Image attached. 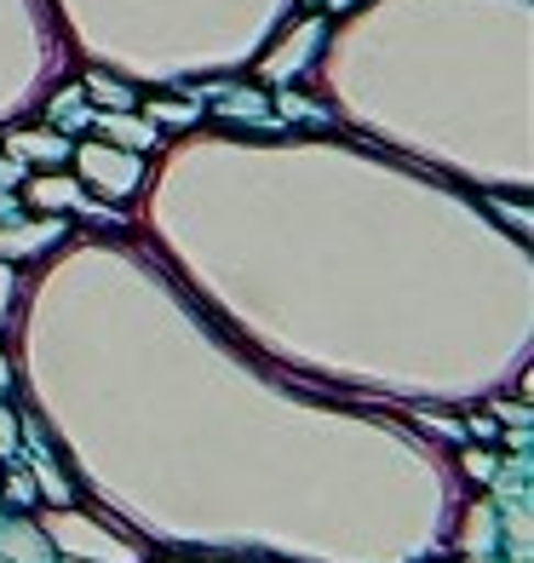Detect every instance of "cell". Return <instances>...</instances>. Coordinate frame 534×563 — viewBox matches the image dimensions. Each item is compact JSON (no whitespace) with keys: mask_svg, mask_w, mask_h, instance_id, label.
<instances>
[{"mask_svg":"<svg viewBox=\"0 0 534 563\" xmlns=\"http://www.w3.org/2000/svg\"><path fill=\"white\" fill-rule=\"evenodd\" d=\"M12 391V368H7V356H0V397Z\"/></svg>","mask_w":534,"mask_h":563,"instance_id":"ac0fdd59","label":"cell"},{"mask_svg":"<svg viewBox=\"0 0 534 563\" xmlns=\"http://www.w3.org/2000/svg\"><path fill=\"white\" fill-rule=\"evenodd\" d=\"M75 150H69V139L58 133V126H30V133H12V162H46V167H58V162H69Z\"/></svg>","mask_w":534,"mask_h":563,"instance_id":"5b68a950","label":"cell"},{"mask_svg":"<svg viewBox=\"0 0 534 563\" xmlns=\"http://www.w3.org/2000/svg\"><path fill=\"white\" fill-rule=\"evenodd\" d=\"M7 299H12V271H7V260H0V317H7Z\"/></svg>","mask_w":534,"mask_h":563,"instance_id":"e0dca14e","label":"cell"},{"mask_svg":"<svg viewBox=\"0 0 534 563\" xmlns=\"http://www.w3.org/2000/svg\"><path fill=\"white\" fill-rule=\"evenodd\" d=\"M81 173L92 178V190L98 196H133L138 185H144V162H138V150H121V144H87L81 156Z\"/></svg>","mask_w":534,"mask_h":563,"instance_id":"6da1fadb","label":"cell"},{"mask_svg":"<svg viewBox=\"0 0 534 563\" xmlns=\"http://www.w3.org/2000/svg\"><path fill=\"white\" fill-rule=\"evenodd\" d=\"M81 92L92 98V104H104V110H138V92H133V87H121L115 75H98V69L87 75V87H81Z\"/></svg>","mask_w":534,"mask_h":563,"instance_id":"52a82bcc","label":"cell"},{"mask_svg":"<svg viewBox=\"0 0 534 563\" xmlns=\"http://www.w3.org/2000/svg\"><path fill=\"white\" fill-rule=\"evenodd\" d=\"M466 472H471L477 483H489V477H494V460H489V454L477 449V454H466Z\"/></svg>","mask_w":534,"mask_h":563,"instance_id":"4fadbf2b","label":"cell"},{"mask_svg":"<svg viewBox=\"0 0 534 563\" xmlns=\"http://www.w3.org/2000/svg\"><path fill=\"white\" fill-rule=\"evenodd\" d=\"M64 219H35V224H7L0 230V260H18V253H41V247H58L64 242Z\"/></svg>","mask_w":534,"mask_h":563,"instance_id":"3957f363","label":"cell"},{"mask_svg":"<svg viewBox=\"0 0 534 563\" xmlns=\"http://www.w3.org/2000/svg\"><path fill=\"white\" fill-rule=\"evenodd\" d=\"M7 489H12V500H18V506H30V495H35V489H30V477H12Z\"/></svg>","mask_w":534,"mask_h":563,"instance_id":"9a60e30c","label":"cell"},{"mask_svg":"<svg viewBox=\"0 0 534 563\" xmlns=\"http://www.w3.org/2000/svg\"><path fill=\"white\" fill-rule=\"evenodd\" d=\"M327 41V23L322 18H311V23H299V30L282 41V46H276V53L259 64V75H265V81H288V75H299L304 64H311L316 58V46Z\"/></svg>","mask_w":534,"mask_h":563,"instance_id":"7a4b0ae2","label":"cell"},{"mask_svg":"<svg viewBox=\"0 0 534 563\" xmlns=\"http://www.w3.org/2000/svg\"><path fill=\"white\" fill-rule=\"evenodd\" d=\"M12 454H18V426L7 415V402H0V460H12Z\"/></svg>","mask_w":534,"mask_h":563,"instance_id":"7c38bea8","label":"cell"},{"mask_svg":"<svg viewBox=\"0 0 534 563\" xmlns=\"http://www.w3.org/2000/svg\"><path fill=\"white\" fill-rule=\"evenodd\" d=\"M30 201L35 208H46V213H58V208H75V213H98V219H115V213H104L92 196H81V185H69V178H35L30 185Z\"/></svg>","mask_w":534,"mask_h":563,"instance_id":"277c9868","label":"cell"},{"mask_svg":"<svg viewBox=\"0 0 534 563\" xmlns=\"http://www.w3.org/2000/svg\"><path fill=\"white\" fill-rule=\"evenodd\" d=\"M12 185H18V162H0V196H12Z\"/></svg>","mask_w":534,"mask_h":563,"instance_id":"2e32d148","label":"cell"},{"mask_svg":"<svg viewBox=\"0 0 534 563\" xmlns=\"http://www.w3.org/2000/svg\"><path fill=\"white\" fill-rule=\"evenodd\" d=\"M282 110H288V115H304V121H327L322 104H299V98H282Z\"/></svg>","mask_w":534,"mask_h":563,"instance_id":"5bb4252c","label":"cell"},{"mask_svg":"<svg viewBox=\"0 0 534 563\" xmlns=\"http://www.w3.org/2000/svg\"><path fill=\"white\" fill-rule=\"evenodd\" d=\"M81 98H87V92H58V110H53V126H58V133H64V126H81V121H87Z\"/></svg>","mask_w":534,"mask_h":563,"instance_id":"30bf717a","label":"cell"},{"mask_svg":"<svg viewBox=\"0 0 534 563\" xmlns=\"http://www.w3.org/2000/svg\"><path fill=\"white\" fill-rule=\"evenodd\" d=\"M35 477H41V483H46V489H53V500H58V506H64V500H69V483H64V477H58V466H53V460H46V454H41V460H35Z\"/></svg>","mask_w":534,"mask_h":563,"instance_id":"8fae6325","label":"cell"},{"mask_svg":"<svg viewBox=\"0 0 534 563\" xmlns=\"http://www.w3.org/2000/svg\"><path fill=\"white\" fill-rule=\"evenodd\" d=\"M98 133L104 139H115L121 150H156V121H144V115H133V110H104L98 115Z\"/></svg>","mask_w":534,"mask_h":563,"instance_id":"8992f818","label":"cell"},{"mask_svg":"<svg viewBox=\"0 0 534 563\" xmlns=\"http://www.w3.org/2000/svg\"><path fill=\"white\" fill-rule=\"evenodd\" d=\"M489 541H494V511L477 506L471 511V534H466V547H471L466 558H489Z\"/></svg>","mask_w":534,"mask_h":563,"instance_id":"ba28073f","label":"cell"},{"mask_svg":"<svg viewBox=\"0 0 534 563\" xmlns=\"http://www.w3.org/2000/svg\"><path fill=\"white\" fill-rule=\"evenodd\" d=\"M144 121H178V126H190L196 121V104H167V98H149Z\"/></svg>","mask_w":534,"mask_h":563,"instance_id":"9c48e42d","label":"cell"},{"mask_svg":"<svg viewBox=\"0 0 534 563\" xmlns=\"http://www.w3.org/2000/svg\"><path fill=\"white\" fill-rule=\"evenodd\" d=\"M327 7H334V12H351V7H356V0H327Z\"/></svg>","mask_w":534,"mask_h":563,"instance_id":"d6986e66","label":"cell"}]
</instances>
